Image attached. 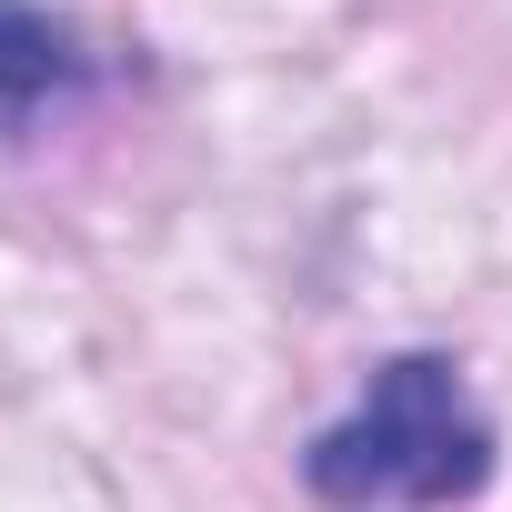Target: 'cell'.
<instances>
[{
  "mask_svg": "<svg viewBox=\"0 0 512 512\" xmlns=\"http://www.w3.org/2000/svg\"><path fill=\"white\" fill-rule=\"evenodd\" d=\"M482 472H492V442H482V422H462L452 362H422V352L372 372V402L312 442L322 502H372V492L452 502V492H482Z\"/></svg>",
  "mask_w": 512,
  "mask_h": 512,
  "instance_id": "obj_1",
  "label": "cell"
},
{
  "mask_svg": "<svg viewBox=\"0 0 512 512\" xmlns=\"http://www.w3.org/2000/svg\"><path fill=\"white\" fill-rule=\"evenodd\" d=\"M71 71H81L71 31H61V21H41L31 0H0V111H31V101H51Z\"/></svg>",
  "mask_w": 512,
  "mask_h": 512,
  "instance_id": "obj_2",
  "label": "cell"
}]
</instances>
